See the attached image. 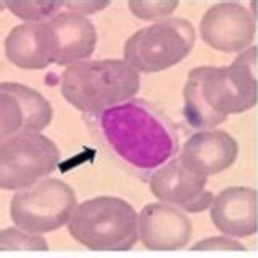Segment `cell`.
I'll return each mask as SVG.
<instances>
[{
  "label": "cell",
  "instance_id": "cell-1",
  "mask_svg": "<svg viewBox=\"0 0 258 258\" xmlns=\"http://www.w3.org/2000/svg\"><path fill=\"white\" fill-rule=\"evenodd\" d=\"M256 50L248 48L226 67L192 68L182 89L184 118L196 129H215L258 103Z\"/></svg>",
  "mask_w": 258,
  "mask_h": 258
},
{
  "label": "cell",
  "instance_id": "cell-2",
  "mask_svg": "<svg viewBox=\"0 0 258 258\" xmlns=\"http://www.w3.org/2000/svg\"><path fill=\"white\" fill-rule=\"evenodd\" d=\"M99 129L121 160L144 171H155L171 160L177 149L173 126L144 100L133 99L103 111Z\"/></svg>",
  "mask_w": 258,
  "mask_h": 258
},
{
  "label": "cell",
  "instance_id": "cell-3",
  "mask_svg": "<svg viewBox=\"0 0 258 258\" xmlns=\"http://www.w3.org/2000/svg\"><path fill=\"white\" fill-rule=\"evenodd\" d=\"M141 89V75L123 58L86 60L63 71L60 91L73 108L100 116L116 105L133 100Z\"/></svg>",
  "mask_w": 258,
  "mask_h": 258
},
{
  "label": "cell",
  "instance_id": "cell-4",
  "mask_svg": "<svg viewBox=\"0 0 258 258\" xmlns=\"http://www.w3.org/2000/svg\"><path fill=\"white\" fill-rule=\"evenodd\" d=\"M67 226L78 244L97 252H124L139 240V213L129 202L113 196L81 202Z\"/></svg>",
  "mask_w": 258,
  "mask_h": 258
},
{
  "label": "cell",
  "instance_id": "cell-5",
  "mask_svg": "<svg viewBox=\"0 0 258 258\" xmlns=\"http://www.w3.org/2000/svg\"><path fill=\"white\" fill-rule=\"evenodd\" d=\"M196 39L190 21L171 16L129 36L123 47V60L139 75L160 73L179 64L192 52Z\"/></svg>",
  "mask_w": 258,
  "mask_h": 258
},
{
  "label": "cell",
  "instance_id": "cell-6",
  "mask_svg": "<svg viewBox=\"0 0 258 258\" xmlns=\"http://www.w3.org/2000/svg\"><path fill=\"white\" fill-rule=\"evenodd\" d=\"M60 149L42 133H21L0 141V187L18 192L52 174L60 165Z\"/></svg>",
  "mask_w": 258,
  "mask_h": 258
},
{
  "label": "cell",
  "instance_id": "cell-7",
  "mask_svg": "<svg viewBox=\"0 0 258 258\" xmlns=\"http://www.w3.org/2000/svg\"><path fill=\"white\" fill-rule=\"evenodd\" d=\"M76 207L78 199L71 185L56 177H47L15 192L10 200V216L15 226L44 236L68 224Z\"/></svg>",
  "mask_w": 258,
  "mask_h": 258
},
{
  "label": "cell",
  "instance_id": "cell-8",
  "mask_svg": "<svg viewBox=\"0 0 258 258\" xmlns=\"http://www.w3.org/2000/svg\"><path fill=\"white\" fill-rule=\"evenodd\" d=\"M200 37L213 50L242 53L248 50L256 34L255 13L244 4L220 2L202 15Z\"/></svg>",
  "mask_w": 258,
  "mask_h": 258
},
{
  "label": "cell",
  "instance_id": "cell-9",
  "mask_svg": "<svg viewBox=\"0 0 258 258\" xmlns=\"http://www.w3.org/2000/svg\"><path fill=\"white\" fill-rule=\"evenodd\" d=\"M53 119L52 103L26 84L0 83V137L42 133Z\"/></svg>",
  "mask_w": 258,
  "mask_h": 258
},
{
  "label": "cell",
  "instance_id": "cell-10",
  "mask_svg": "<svg viewBox=\"0 0 258 258\" xmlns=\"http://www.w3.org/2000/svg\"><path fill=\"white\" fill-rule=\"evenodd\" d=\"M207 182L205 177L194 174L176 158L152 173L149 187L158 202L173 205L185 213H202L210 210L215 197L207 189Z\"/></svg>",
  "mask_w": 258,
  "mask_h": 258
},
{
  "label": "cell",
  "instance_id": "cell-11",
  "mask_svg": "<svg viewBox=\"0 0 258 258\" xmlns=\"http://www.w3.org/2000/svg\"><path fill=\"white\" fill-rule=\"evenodd\" d=\"M239 144L223 129H200L182 144L179 161L200 177L220 174L236 163Z\"/></svg>",
  "mask_w": 258,
  "mask_h": 258
},
{
  "label": "cell",
  "instance_id": "cell-12",
  "mask_svg": "<svg viewBox=\"0 0 258 258\" xmlns=\"http://www.w3.org/2000/svg\"><path fill=\"white\" fill-rule=\"evenodd\" d=\"M192 237V223L182 210L152 202L139 212V240L149 250H181Z\"/></svg>",
  "mask_w": 258,
  "mask_h": 258
},
{
  "label": "cell",
  "instance_id": "cell-13",
  "mask_svg": "<svg viewBox=\"0 0 258 258\" xmlns=\"http://www.w3.org/2000/svg\"><path fill=\"white\" fill-rule=\"evenodd\" d=\"M210 218L215 228L234 239L252 237L258 231V196L245 185H231L213 197Z\"/></svg>",
  "mask_w": 258,
  "mask_h": 258
},
{
  "label": "cell",
  "instance_id": "cell-14",
  "mask_svg": "<svg viewBox=\"0 0 258 258\" xmlns=\"http://www.w3.org/2000/svg\"><path fill=\"white\" fill-rule=\"evenodd\" d=\"M47 24L53 44V64L68 68L91 60L97 47V29L89 16L63 8Z\"/></svg>",
  "mask_w": 258,
  "mask_h": 258
},
{
  "label": "cell",
  "instance_id": "cell-15",
  "mask_svg": "<svg viewBox=\"0 0 258 258\" xmlns=\"http://www.w3.org/2000/svg\"><path fill=\"white\" fill-rule=\"evenodd\" d=\"M5 56L21 70H44L53 64V44L47 23H21L5 37Z\"/></svg>",
  "mask_w": 258,
  "mask_h": 258
},
{
  "label": "cell",
  "instance_id": "cell-16",
  "mask_svg": "<svg viewBox=\"0 0 258 258\" xmlns=\"http://www.w3.org/2000/svg\"><path fill=\"white\" fill-rule=\"evenodd\" d=\"M4 7L23 23H47L63 12V2H5Z\"/></svg>",
  "mask_w": 258,
  "mask_h": 258
},
{
  "label": "cell",
  "instance_id": "cell-17",
  "mask_svg": "<svg viewBox=\"0 0 258 258\" xmlns=\"http://www.w3.org/2000/svg\"><path fill=\"white\" fill-rule=\"evenodd\" d=\"M179 2L176 0H131L127 10L142 21L160 23L171 18Z\"/></svg>",
  "mask_w": 258,
  "mask_h": 258
},
{
  "label": "cell",
  "instance_id": "cell-18",
  "mask_svg": "<svg viewBox=\"0 0 258 258\" xmlns=\"http://www.w3.org/2000/svg\"><path fill=\"white\" fill-rule=\"evenodd\" d=\"M48 244L44 236L32 234L18 226H10L0 231V250H47Z\"/></svg>",
  "mask_w": 258,
  "mask_h": 258
},
{
  "label": "cell",
  "instance_id": "cell-19",
  "mask_svg": "<svg viewBox=\"0 0 258 258\" xmlns=\"http://www.w3.org/2000/svg\"><path fill=\"white\" fill-rule=\"evenodd\" d=\"M190 248L192 250H239V252L245 250V247L242 245L237 239L224 236V234L202 239V240L196 242Z\"/></svg>",
  "mask_w": 258,
  "mask_h": 258
},
{
  "label": "cell",
  "instance_id": "cell-20",
  "mask_svg": "<svg viewBox=\"0 0 258 258\" xmlns=\"http://www.w3.org/2000/svg\"><path fill=\"white\" fill-rule=\"evenodd\" d=\"M110 4L108 2H102V0H84V2H63V8L64 10L75 12L79 15H94L99 13L100 10H105Z\"/></svg>",
  "mask_w": 258,
  "mask_h": 258
}]
</instances>
